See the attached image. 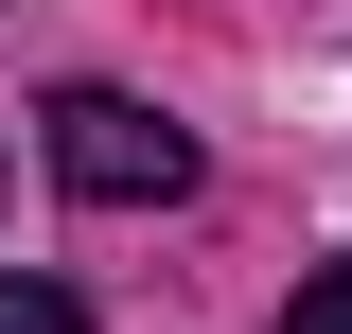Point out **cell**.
Instances as JSON below:
<instances>
[{
    "label": "cell",
    "instance_id": "cell-1",
    "mask_svg": "<svg viewBox=\"0 0 352 334\" xmlns=\"http://www.w3.org/2000/svg\"><path fill=\"white\" fill-rule=\"evenodd\" d=\"M53 176H71L88 211H159V194H194V141H176L141 88H53Z\"/></svg>",
    "mask_w": 352,
    "mask_h": 334
},
{
    "label": "cell",
    "instance_id": "cell-2",
    "mask_svg": "<svg viewBox=\"0 0 352 334\" xmlns=\"http://www.w3.org/2000/svg\"><path fill=\"white\" fill-rule=\"evenodd\" d=\"M0 334H88V299L71 282H0Z\"/></svg>",
    "mask_w": 352,
    "mask_h": 334
},
{
    "label": "cell",
    "instance_id": "cell-3",
    "mask_svg": "<svg viewBox=\"0 0 352 334\" xmlns=\"http://www.w3.org/2000/svg\"><path fill=\"white\" fill-rule=\"evenodd\" d=\"M282 334H352V264H317V282L282 299Z\"/></svg>",
    "mask_w": 352,
    "mask_h": 334
}]
</instances>
